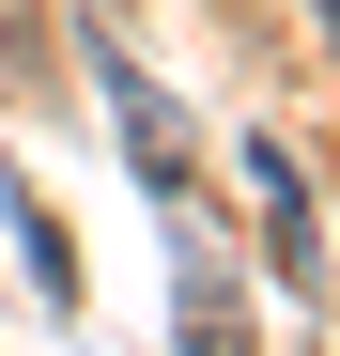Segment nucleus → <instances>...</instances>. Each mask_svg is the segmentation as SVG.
Returning a JSON list of instances; mask_svg holds the SVG:
<instances>
[{
    "label": "nucleus",
    "mask_w": 340,
    "mask_h": 356,
    "mask_svg": "<svg viewBox=\"0 0 340 356\" xmlns=\"http://www.w3.org/2000/svg\"><path fill=\"white\" fill-rule=\"evenodd\" d=\"M248 186H263V232H278V279H325V232H309V186H294V155H248Z\"/></svg>",
    "instance_id": "obj_2"
},
{
    "label": "nucleus",
    "mask_w": 340,
    "mask_h": 356,
    "mask_svg": "<svg viewBox=\"0 0 340 356\" xmlns=\"http://www.w3.org/2000/svg\"><path fill=\"white\" fill-rule=\"evenodd\" d=\"M108 108H124V140H139V186L186 202V124H170V93H155L139 63H108Z\"/></svg>",
    "instance_id": "obj_1"
}]
</instances>
